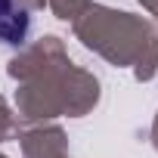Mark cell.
Here are the masks:
<instances>
[{"mask_svg":"<svg viewBox=\"0 0 158 158\" xmlns=\"http://www.w3.org/2000/svg\"><path fill=\"white\" fill-rule=\"evenodd\" d=\"M31 34V13L22 0H0V44L22 47Z\"/></svg>","mask_w":158,"mask_h":158,"instance_id":"cell-1","label":"cell"}]
</instances>
